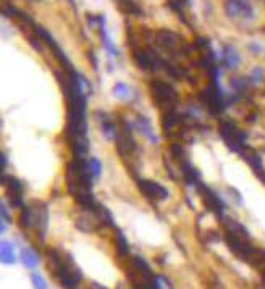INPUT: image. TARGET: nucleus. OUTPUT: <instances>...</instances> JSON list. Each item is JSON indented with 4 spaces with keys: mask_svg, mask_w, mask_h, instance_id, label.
I'll list each match as a JSON object with an SVG mask.
<instances>
[{
    "mask_svg": "<svg viewBox=\"0 0 265 289\" xmlns=\"http://www.w3.org/2000/svg\"><path fill=\"white\" fill-rule=\"evenodd\" d=\"M47 257H49V270L60 281V285L65 289L76 288V285L81 281V273L71 264V260H65V257L57 249L47 251Z\"/></svg>",
    "mask_w": 265,
    "mask_h": 289,
    "instance_id": "1",
    "label": "nucleus"
},
{
    "mask_svg": "<svg viewBox=\"0 0 265 289\" xmlns=\"http://www.w3.org/2000/svg\"><path fill=\"white\" fill-rule=\"evenodd\" d=\"M155 277L151 267L147 262L139 256H134L130 262V268H128V278H130L131 285L136 289H157L155 288Z\"/></svg>",
    "mask_w": 265,
    "mask_h": 289,
    "instance_id": "2",
    "label": "nucleus"
},
{
    "mask_svg": "<svg viewBox=\"0 0 265 289\" xmlns=\"http://www.w3.org/2000/svg\"><path fill=\"white\" fill-rule=\"evenodd\" d=\"M149 89H151L152 99L157 102L160 107H164L165 110L176 107L178 92H176V89L170 84V82L164 79H152L151 84H149Z\"/></svg>",
    "mask_w": 265,
    "mask_h": 289,
    "instance_id": "3",
    "label": "nucleus"
},
{
    "mask_svg": "<svg viewBox=\"0 0 265 289\" xmlns=\"http://www.w3.org/2000/svg\"><path fill=\"white\" fill-rule=\"evenodd\" d=\"M219 129H220V136L223 137V141L227 142V146L232 150L243 154L244 150L248 149V146H246V134H244L233 121L222 120Z\"/></svg>",
    "mask_w": 265,
    "mask_h": 289,
    "instance_id": "4",
    "label": "nucleus"
},
{
    "mask_svg": "<svg viewBox=\"0 0 265 289\" xmlns=\"http://www.w3.org/2000/svg\"><path fill=\"white\" fill-rule=\"evenodd\" d=\"M155 45L162 49L164 52L170 53V55H176V53H183L186 57L188 49H186V44L183 40L181 36H178L176 32H172L168 29H160L155 32Z\"/></svg>",
    "mask_w": 265,
    "mask_h": 289,
    "instance_id": "5",
    "label": "nucleus"
},
{
    "mask_svg": "<svg viewBox=\"0 0 265 289\" xmlns=\"http://www.w3.org/2000/svg\"><path fill=\"white\" fill-rule=\"evenodd\" d=\"M225 243L230 247L235 256H238L243 260H251L254 257L256 249L251 244V239H244L240 236H235V235H230V233H225Z\"/></svg>",
    "mask_w": 265,
    "mask_h": 289,
    "instance_id": "6",
    "label": "nucleus"
},
{
    "mask_svg": "<svg viewBox=\"0 0 265 289\" xmlns=\"http://www.w3.org/2000/svg\"><path fill=\"white\" fill-rule=\"evenodd\" d=\"M32 212V228L36 231L40 241H44L45 231H47V220H49V213H47V205L40 202H34L31 205Z\"/></svg>",
    "mask_w": 265,
    "mask_h": 289,
    "instance_id": "7",
    "label": "nucleus"
},
{
    "mask_svg": "<svg viewBox=\"0 0 265 289\" xmlns=\"http://www.w3.org/2000/svg\"><path fill=\"white\" fill-rule=\"evenodd\" d=\"M138 188L139 191L144 194L149 201H165L168 197V191L164 188L162 184L151 181V180H139L138 181Z\"/></svg>",
    "mask_w": 265,
    "mask_h": 289,
    "instance_id": "8",
    "label": "nucleus"
},
{
    "mask_svg": "<svg viewBox=\"0 0 265 289\" xmlns=\"http://www.w3.org/2000/svg\"><path fill=\"white\" fill-rule=\"evenodd\" d=\"M3 183H5L6 196H8L11 207H24L23 205V183L18 181L16 178H13V176L6 178L5 175H3Z\"/></svg>",
    "mask_w": 265,
    "mask_h": 289,
    "instance_id": "9",
    "label": "nucleus"
},
{
    "mask_svg": "<svg viewBox=\"0 0 265 289\" xmlns=\"http://www.w3.org/2000/svg\"><path fill=\"white\" fill-rule=\"evenodd\" d=\"M198 191H199V194L202 196V201H204V204H206V207L210 212H214V213H217V215L222 217L223 210H225V204H223L222 199L217 196L212 189H209L207 186H204L202 183L198 186Z\"/></svg>",
    "mask_w": 265,
    "mask_h": 289,
    "instance_id": "10",
    "label": "nucleus"
},
{
    "mask_svg": "<svg viewBox=\"0 0 265 289\" xmlns=\"http://www.w3.org/2000/svg\"><path fill=\"white\" fill-rule=\"evenodd\" d=\"M76 226L81 231H86V233H94L97 231L100 226H104L100 222V218L97 217L96 210H87L84 209V213H81L76 220Z\"/></svg>",
    "mask_w": 265,
    "mask_h": 289,
    "instance_id": "11",
    "label": "nucleus"
},
{
    "mask_svg": "<svg viewBox=\"0 0 265 289\" xmlns=\"http://www.w3.org/2000/svg\"><path fill=\"white\" fill-rule=\"evenodd\" d=\"M97 121H99V125L102 128V131H104L105 137L107 139H117V134H118V128L117 125L113 123V120L108 116L107 113H102V112H97Z\"/></svg>",
    "mask_w": 265,
    "mask_h": 289,
    "instance_id": "12",
    "label": "nucleus"
},
{
    "mask_svg": "<svg viewBox=\"0 0 265 289\" xmlns=\"http://www.w3.org/2000/svg\"><path fill=\"white\" fill-rule=\"evenodd\" d=\"M227 13L230 16H241V18H251L253 16V10L248 3L238 2V0H230L227 3Z\"/></svg>",
    "mask_w": 265,
    "mask_h": 289,
    "instance_id": "13",
    "label": "nucleus"
},
{
    "mask_svg": "<svg viewBox=\"0 0 265 289\" xmlns=\"http://www.w3.org/2000/svg\"><path fill=\"white\" fill-rule=\"evenodd\" d=\"M243 157L246 158V162L251 165V167H253V170L256 171V175H259V178L265 183V168H264V165H262L261 157L257 155L256 152H249V150H244Z\"/></svg>",
    "mask_w": 265,
    "mask_h": 289,
    "instance_id": "14",
    "label": "nucleus"
},
{
    "mask_svg": "<svg viewBox=\"0 0 265 289\" xmlns=\"http://www.w3.org/2000/svg\"><path fill=\"white\" fill-rule=\"evenodd\" d=\"M0 257H2V262L5 265H13L16 262L15 247H13L10 241H2V244H0Z\"/></svg>",
    "mask_w": 265,
    "mask_h": 289,
    "instance_id": "15",
    "label": "nucleus"
},
{
    "mask_svg": "<svg viewBox=\"0 0 265 289\" xmlns=\"http://www.w3.org/2000/svg\"><path fill=\"white\" fill-rule=\"evenodd\" d=\"M136 126H138V129L141 131V134L147 137L151 142H157V137H155L154 134V129H152V125H151V121H149L146 116H138V120H136Z\"/></svg>",
    "mask_w": 265,
    "mask_h": 289,
    "instance_id": "16",
    "label": "nucleus"
},
{
    "mask_svg": "<svg viewBox=\"0 0 265 289\" xmlns=\"http://www.w3.org/2000/svg\"><path fill=\"white\" fill-rule=\"evenodd\" d=\"M21 262L26 268H34L39 264V257L31 247H24V249L21 251Z\"/></svg>",
    "mask_w": 265,
    "mask_h": 289,
    "instance_id": "17",
    "label": "nucleus"
},
{
    "mask_svg": "<svg viewBox=\"0 0 265 289\" xmlns=\"http://www.w3.org/2000/svg\"><path fill=\"white\" fill-rule=\"evenodd\" d=\"M223 63H225L230 70H235V68L240 65V55L233 49V47H227L225 52H223Z\"/></svg>",
    "mask_w": 265,
    "mask_h": 289,
    "instance_id": "18",
    "label": "nucleus"
},
{
    "mask_svg": "<svg viewBox=\"0 0 265 289\" xmlns=\"http://www.w3.org/2000/svg\"><path fill=\"white\" fill-rule=\"evenodd\" d=\"M115 244H117V252L120 257H125L128 256V252H130V244H128L126 238L123 236V233L118 231L115 233Z\"/></svg>",
    "mask_w": 265,
    "mask_h": 289,
    "instance_id": "19",
    "label": "nucleus"
},
{
    "mask_svg": "<svg viewBox=\"0 0 265 289\" xmlns=\"http://www.w3.org/2000/svg\"><path fill=\"white\" fill-rule=\"evenodd\" d=\"M19 226H21L23 230L32 228V212H31V205H24V207H21V213H19Z\"/></svg>",
    "mask_w": 265,
    "mask_h": 289,
    "instance_id": "20",
    "label": "nucleus"
},
{
    "mask_svg": "<svg viewBox=\"0 0 265 289\" xmlns=\"http://www.w3.org/2000/svg\"><path fill=\"white\" fill-rule=\"evenodd\" d=\"M113 95L121 100H128L130 99V87L123 84V82H117V84L113 86Z\"/></svg>",
    "mask_w": 265,
    "mask_h": 289,
    "instance_id": "21",
    "label": "nucleus"
},
{
    "mask_svg": "<svg viewBox=\"0 0 265 289\" xmlns=\"http://www.w3.org/2000/svg\"><path fill=\"white\" fill-rule=\"evenodd\" d=\"M87 168H89L91 175L94 176V180H96V178H99L100 173H102V165H100V162L97 160L96 157L87 158Z\"/></svg>",
    "mask_w": 265,
    "mask_h": 289,
    "instance_id": "22",
    "label": "nucleus"
},
{
    "mask_svg": "<svg viewBox=\"0 0 265 289\" xmlns=\"http://www.w3.org/2000/svg\"><path fill=\"white\" fill-rule=\"evenodd\" d=\"M31 283L34 286V289H47L45 280L40 277V275H37V273H31Z\"/></svg>",
    "mask_w": 265,
    "mask_h": 289,
    "instance_id": "23",
    "label": "nucleus"
},
{
    "mask_svg": "<svg viewBox=\"0 0 265 289\" xmlns=\"http://www.w3.org/2000/svg\"><path fill=\"white\" fill-rule=\"evenodd\" d=\"M155 288L157 289H172V285H170V281L165 277L157 275V277H155Z\"/></svg>",
    "mask_w": 265,
    "mask_h": 289,
    "instance_id": "24",
    "label": "nucleus"
},
{
    "mask_svg": "<svg viewBox=\"0 0 265 289\" xmlns=\"http://www.w3.org/2000/svg\"><path fill=\"white\" fill-rule=\"evenodd\" d=\"M261 79H262V70L261 68H256V70L253 71V76H251V81L256 84V82H259Z\"/></svg>",
    "mask_w": 265,
    "mask_h": 289,
    "instance_id": "25",
    "label": "nucleus"
},
{
    "mask_svg": "<svg viewBox=\"0 0 265 289\" xmlns=\"http://www.w3.org/2000/svg\"><path fill=\"white\" fill-rule=\"evenodd\" d=\"M2 220H5V222H11V217L8 215V209H6L5 202H2Z\"/></svg>",
    "mask_w": 265,
    "mask_h": 289,
    "instance_id": "26",
    "label": "nucleus"
},
{
    "mask_svg": "<svg viewBox=\"0 0 265 289\" xmlns=\"http://www.w3.org/2000/svg\"><path fill=\"white\" fill-rule=\"evenodd\" d=\"M120 3H123V2H130V0H118Z\"/></svg>",
    "mask_w": 265,
    "mask_h": 289,
    "instance_id": "27",
    "label": "nucleus"
},
{
    "mask_svg": "<svg viewBox=\"0 0 265 289\" xmlns=\"http://www.w3.org/2000/svg\"><path fill=\"white\" fill-rule=\"evenodd\" d=\"M238 2H246V0H238Z\"/></svg>",
    "mask_w": 265,
    "mask_h": 289,
    "instance_id": "28",
    "label": "nucleus"
}]
</instances>
